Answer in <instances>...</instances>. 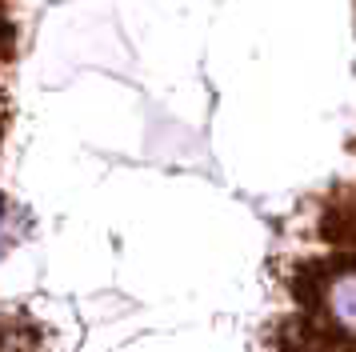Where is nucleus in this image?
Instances as JSON below:
<instances>
[{"mask_svg": "<svg viewBox=\"0 0 356 352\" xmlns=\"http://www.w3.org/2000/svg\"><path fill=\"white\" fill-rule=\"evenodd\" d=\"M348 352H356V328H353V344H348Z\"/></svg>", "mask_w": 356, "mask_h": 352, "instance_id": "f257e3e1", "label": "nucleus"}, {"mask_svg": "<svg viewBox=\"0 0 356 352\" xmlns=\"http://www.w3.org/2000/svg\"><path fill=\"white\" fill-rule=\"evenodd\" d=\"M0 116H4V112H0ZM0 128H4V120H0Z\"/></svg>", "mask_w": 356, "mask_h": 352, "instance_id": "f03ea898", "label": "nucleus"}]
</instances>
